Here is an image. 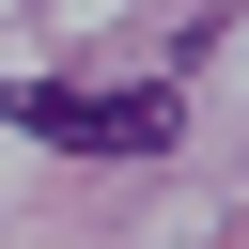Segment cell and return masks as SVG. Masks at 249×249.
<instances>
[{"instance_id":"6da1fadb","label":"cell","mask_w":249,"mask_h":249,"mask_svg":"<svg viewBox=\"0 0 249 249\" xmlns=\"http://www.w3.org/2000/svg\"><path fill=\"white\" fill-rule=\"evenodd\" d=\"M16 124L62 156H171V93H78V78H16Z\"/></svg>"}]
</instances>
